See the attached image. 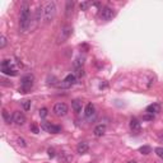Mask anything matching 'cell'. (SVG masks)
Returning <instances> with one entry per match:
<instances>
[{"mask_svg":"<svg viewBox=\"0 0 163 163\" xmlns=\"http://www.w3.org/2000/svg\"><path fill=\"white\" fill-rule=\"evenodd\" d=\"M31 26V8L28 3H23L19 10V30L22 32L28 31Z\"/></svg>","mask_w":163,"mask_h":163,"instance_id":"6da1fadb","label":"cell"},{"mask_svg":"<svg viewBox=\"0 0 163 163\" xmlns=\"http://www.w3.org/2000/svg\"><path fill=\"white\" fill-rule=\"evenodd\" d=\"M56 14V4L55 2H47L44 5V19L46 23L51 22L54 18H55Z\"/></svg>","mask_w":163,"mask_h":163,"instance_id":"7a4b0ae2","label":"cell"},{"mask_svg":"<svg viewBox=\"0 0 163 163\" xmlns=\"http://www.w3.org/2000/svg\"><path fill=\"white\" fill-rule=\"evenodd\" d=\"M33 83H35V77H33V74H27V75L22 77L19 91H21L22 93H28V92L31 91V88L33 87Z\"/></svg>","mask_w":163,"mask_h":163,"instance_id":"3957f363","label":"cell"},{"mask_svg":"<svg viewBox=\"0 0 163 163\" xmlns=\"http://www.w3.org/2000/svg\"><path fill=\"white\" fill-rule=\"evenodd\" d=\"M72 32H73V27H72V26H69V24L63 26L61 30H60V32H59V35H58V38H56L58 44H59V45H60V44H64L65 41L70 37Z\"/></svg>","mask_w":163,"mask_h":163,"instance_id":"277c9868","label":"cell"},{"mask_svg":"<svg viewBox=\"0 0 163 163\" xmlns=\"http://www.w3.org/2000/svg\"><path fill=\"white\" fill-rule=\"evenodd\" d=\"M2 72L7 75H10V77H16L18 74V70L14 68V65H13V63L10 60L2 61Z\"/></svg>","mask_w":163,"mask_h":163,"instance_id":"5b68a950","label":"cell"},{"mask_svg":"<svg viewBox=\"0 0 163 163\" xmlns=\"http://www.w3.org/2000/svg\"><path fill=\"white\" fill-rule=\"evenodd\" d=\"M52 111H54V114H55L58 117H63V116H65L68 114V111H69V107H68V105L64 103V102H58V103H55V106H54Z\"/></svg>","mask_w":163,"mask_h":163,"instance_id":"8992f818","label":"cell"},{"mask_svg":"<svg viewBox=\"0 0 163 163\" xmlns=\"http://www.w3.org/2000/svg\"><path fill=\"white\" fill-rule=\"evenodd\" d=\"M114 17H115V10L112 8H110V7H105L100 12V18L102 21H105V22L111 21Z\"/></svg>","mask_w":163,"mask_h":163,"instance_id":"52a82bcc","label":"cell"},{"mask_svg":"<svg viewBox=\"0 0 163 163\" xmlns=\"http://www.w3.org/2000/svg\"><path fill=\"white\" fill-rule=\"evenodd\" d=\"M75 83H77V75L75 74H69V75H66L64 78V80L60 83V88H63V89L72 88Z\"/></svg>","mask_w":163,"mask_h":163,"instance_id":"ba28073f","label":"cell"},{"mask_svg":"<svg viewBox=\"0 0 163 163\" xmlns=\"http://www.w3.org/2000/svg\"><path fill=\"white\" fill-rule=\"evenodd\" d=\"M42 129L46 130L47 133H51V134H59L61 131V128L58 126V125H54L51 122H47V121H44L42 122Z\"/></svg>","mask_w":163,"mask_h":163,"instance_id":"9c48e42d","label":"cell"},{"mask_svg":"<svg viewBox=\"0 0 163 163\" xmlns=\"http://www.w3.org/2000/svg\"><path fill=\"white\" fill-rule=\"evenodd\" d=\"M13 122L18 126H22L26 124V115L21 111H16L13 112Z\"/></svg>","mask_w":163,"mask_h":163,"instance_id":"30bf717a","label":"cell"},{"mask_svg":"<svg viewBox=\"0 0 163 163\" xmlns=\"http://www.w3.org/2000/svg\"><path fill=\"white\" fill-rule=\"evenodd\" d=\"M140 129H142V125H140L139 120L135 119V117H133V119L130 120V130H131L133 133H135V134H138V133L140 131Z\"/></svg>","mask_w":163,"mask_h":163,"instance_id":"8fae6325","label":"cell"},{"mask_svg":"<svg viewBox=\"0 0 163 163\" xmlns=\"http://www.w3.org/2000/svg\"><path fill=\"white\" fill-rule=\"evenodd\" d=\"M94 114H96V107H94L93 103H87L86 108H84V115L87 119H91L94 116Z\"/></svg>","mask_w":163,"mask_h":163,"instance_id":"7c38bea8","label":"cell"},{"mask_svg":"<svg viewBox=\"0 0 163 163\" xmlns=\"http://www.w3.org/2000/svg\"><path fill=\"white\" fill-rule=\"evenodd\" d=\"M147 114H151V115H157L161 112V106L158 103H152L147 107Z\"/></svg>","mask_w":163,"mask_h":163,"instance_id":"4fadbf2b","label":"cell"},{"mask_svg":"<svg viewBox=\"0 0 163 163\" xmlns=\"http://www.w3.org/2000/svg\"><path fill=\"white\" fill-rule=\"evenodd\" d=\"M93 133H94V137H97V138H101V137H103V135L106 134V125H103V124H100V125H97L96 128H94Z\"/></svg>","mask_w":163,"mask_h":163,"instance_id":"5bb4252c","label":"cell"},{"mask_svg":"<svg viewBox=\"0 0 163 163\" xmlns=\"http://www.w3.org/2000/svg\"><path fill=\"white\" fill-rule=\"evenodd\" d=\"M89 149V145L86 143V142H80L78 145H77V152L79 154H86Z\"/></svg>","mask_w":163,"mask_h":163,"instance_id":"9a60e30c","label":"cell"},{"mask_svg":"<svg viewBox=\"0 0 163 163\" xmlns=\"http://www.w3.org/2000/svg\"><path fill=\"white\" fill-rule=\"evenodd\" d=\"M83 65H84V58L83 56H78L74 63H73V66H74V69L78 70V69H83Z\"/></svg>","mask_w":163,"mask_h":163,"instance_id":"2e32d148","label":"cell"},{"mask_svg":"<svg viewBox=\"0 0 163 163\" xmlns=\"http://www.w3.org/2000/svg\"><path fill=\"white\" fill-rule=\"evenodd\" d=\"M72 108L74 110L75 114H80V112H82V101H80V100H74V101H72Z\"/></svg>","mask_w":163,"mask_h":163,"instance_id":"e0dca14e","label":"cell"},{"mask_svg":"<svg viewBox=\"0 0 163 163\" xmlns=\"http://www.w3.org/2000/svg\"><path fill=\"white\" fill-rule=\"evenodd\" d=\"M74 2H66L65 4V13H66V17L69 18L72 16V13H73V8H74Z\"/></svg>","mask_w":163,"mask_h":163,"instance_id":"ac0fdd59","label":"cell"},{"mask_svg":"<svg viewBox=\"0 0 163 163\" xmlns=\"http://www.w3.org/2000/svg\"><path fill=\"white\" fill-rule=\"evenodd\" d=\"M44 16V7H37L36 12H35V21L36 23H38L41 21V17Z\"/></svg>","mask_w":163,"mask_h":163,"instance_id":"d6986e66","label":"cell"},{"mask_svg":"<svg viewBox=\"0 0 163 163\" xmlns=\"http://www.w3.org/2000/svg\"><path fill=\"white\" fill-rule=\"evenodd\" d=\"M3 119H4V121L7 122V124H10V122L13 121V116H10V114L7 110H3Z\"/></svg>","mask_w":163,"mask_h":163,"instance_id":"ffe728a7","label":"cell"},{"mask_svg":"<svg viewBox=\"0 0 163 163\" xmlns=\"http://www.w3.org/2000/svg\"><path fill=\"white\" fill-rule=\"evenodd\" d=\"M139 152L142 153V154H149V153H151L152 152V149H151V147H149V145H144V147H140L139 148Z\"/></svg>","mask_w":163,"mask_h":163,"instance_id":"44dd1931","label":"cell"},{"mask_svg":"<svg viewBox=\"0 0 163 163\" xmlns=\"http://www.w3.org/2000/svg\"><path fill=\"white\" fill-rule=\"evenodd\" d=\"M60 159H61L64 163H69V162H70L73 158H72V156H70V154H66V153H64V154H61Z\"/></svg>","mask_w":163,"mask_h":163,"instance_id":"7402d4cb","label":"cell"},{"mask_svg":"<svg viewBox=\"0 0 163 163\" xmlns=\"http://www.w3.org/2000/svg\"><path fill=\"white\" fill-rule=\"evenodd\" d=\"M22 106H23V108L26 111H28L30 108H31V101L30 100H24V101H22Z\"/></svg>","mask_w":163,"mask_h":163,"instance_id":"603a6c76","label":"cell"},{"mask_svg":"<svg viewBox=\"0 0 163 163\" xmlns=\"http://www.w3.org/2000/svg\"><path fill=\"white\" fill-rule=\"evenodd\" d=\"M154 152H156V154H157L161 159H163V147H158V148H156V149H154Z\"/></svg>","mask_w":163,"mask_h":163,"instance_id":"cb8c5ba5","label":"cell"},{"mask_svg":"<svg viewBox=\"0 0 163 163\" xmlns=\"http://www.w3.org/2000/svg\"><path fill=\"white\" fill-rule=\"evenodd\" d=\"M5 46H7V37L2 36L0 37V49H4Z\"/></svg>","mask_w":163,"mask_h":163,"instance_id":"d4e9b609","label":"cell"},{"mask_svg":"<svg viewBox=\"0 0 163 163\" xmlns=\"http://www.w3.org/2000/svg\"><path fill=\"white\" fill-rule=\"evenodd\" d=\"M47 114H49V112H47V108H45V107H44V108H41V110H40V116L42 117V119H45V117L47 116Z\"/></svg>","mask_w":163,"mask_h":163,"instance_id":"484cf974","label":"cell"},{"mask_svg":"<svg viewBox=\"0 0 163 163\" xmlns=\"http://www.w3.org/2000/svg\"><path fill=\"white\" fill-rule=\"evenodd\" d=\"M17 143H18L19 147H23V148L27 145V144H26V140H24L23 138H18V139H17Z\"/></svg>","mask_w":163,"mask_h":163,"instance_id":"4316f807","label":"cell"},{"mask_svg":"<svg viewBox=\"0 0 163 163\" xmlns=\"http://www.w3.org/2000/svg\"><path fill=\"white\" fill-rule=\"evenodd\" d=\"M47 153H49V157H50V158H54V157L56 156V154H55V149H54V148H49Z\"/></svg>","mask_w":163,"mask_h":163,"instance_id":"83f0119b","label":"cell"},{"mask_svg":"<svg viewBox=\"0 0 163 163\" xmlns=\"http://www.w3.org/2000/svg\"><path fill=\"white\" fill-rule=\"evenodd\" d=\"M153 119H154V115H151V114H147L143 116V120H145V121H151Z\"/></svg>","mask_w":163,"mask_h":163,"instance_id":"f1b7e54d","label":"cell"},{"mask_svg":"<svg viewBox=\"0 0 163 163\" xmlns=\"http://www.w3.org/2000/svg\"><path fill=\"white\" fill-rule=\"evenodd\" d=\"M91 4H92V3H88V2H86V3H80V9H82V10H86Z\"/></svg>","mask_w":163,"mask_h":163,"instance_id":"f546056e","label":"cell"},{"mask_svg":"<svg viewBox=\"0 0 163 163\" xmlns=\"http://www.w3.org/2000/svg\"><path fill=\"white\" fill-rule=\"evenodd\" d=\"M31 130H32L35 134H38V131H40V129H38L36 125H31Z\"/></svg>","mask_w":163,"mask_h":163,"instance_id":"4dcf8cb0","label":"cell"},{"mask_svg":"<svg viewBox=\"0 0 163 163\" xmlns=\"http://www.w3.org/2000/svg\"><path fill=\"white\" fill-rule=\"evenodd\" d=\"M128 163H138V162H137V161H129Z\"/></svg>","mask_w":163,"mask_h":163,"instance_id":"1f68e13d","label":"cell"}]
</instances>
